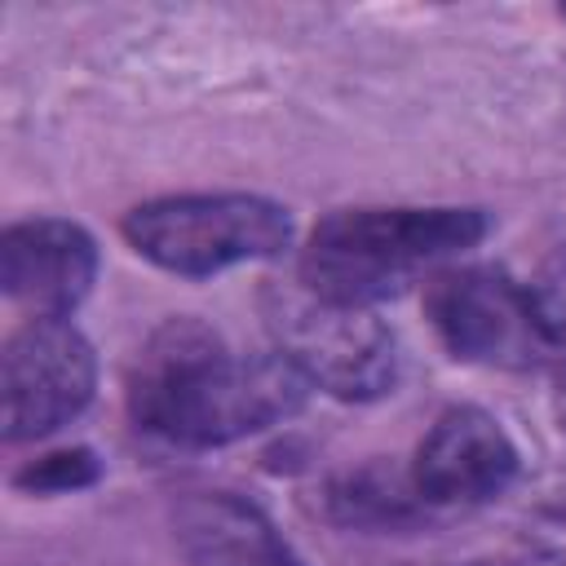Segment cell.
Segmentation results:
<instances>
[{
  "instance_id": "cell-1",
  "label": "cell",
  "mask_w": 566,
  "mask_h": 566,
  "mask_svg": "<svg viewBox=\"0 0 566 566\" xmlns=\"http://www.w3.org/2000/svg\"><path fill=\"white\" fill-rule=\"evenodd\" d=\"M305 380L283 354H234L208 323H159L128 371V407L146 433L181 447H221L287 420Z\"/></svg>"
},
{
  "instance_id": "cell-2",
  "label": "cell",
  "mask_w": 566,
  "mask_h": 566,
  "mask_svg": "<svg viewBox=\"0 0 566 566\" xmlns=\"http://www.w3.org/2000/svg\"><path fill=\"white\" fill-rule=\"evenodd\" d=\"M486 234L478 208H340L301 252V283L318 296L376 305L416 274H438Z\"/></svg>"
},
{
  "instance_id": "cell-3",
  "label": "cell",
  "mask_w": 566,
  "mask_h": 566,
  "mask_svg": "<svg viewBox=\"0 0 566 566\" xmlns=\"http://www.w3.org/2000/svg\"><path fill=\"white\" fill-rule=\"evenodd\" d=\"M137 256L168 274L208 279L243 261H270L292 239V217L261 195H168L124 217Z\"/></svg>"
},
{
  "instance_id": "cell-4",
  "label": "cell",
  "mask_w": 566,
  "mask_h": 566,
  "mask_svg": "<svg viewBox=\"0 0 566 566\" xmlns=\"http://www.w3.org/2000/svg\"><path fill=\"white\" fill-rule=\"evenodd\" d=\"M265 318L274 332V354H283L305 385L363 402L380 398L398 376L394 332L367 305L332 301L296 283L265 296Z\"/></svg>"
},
{
  "instance_id": "cell-5",
  "label": "cell",
  "mask_w": 566,
  "mask_h": 566,
  "mask_svg": "<svg viewBox=\"0 0 566 566\" xmlns=\"http://www.w3.org/2000/svg\"><path fill=\"white\" fill-rule=\"evenodd\" d=\"M424 310L442 345L464 363L531 367L548 349L526 287L491 265H455L429 274Z\"/></svg>"
},
{
  "instance_id": "cell-6",
  "label": "cell",
  "mask_w": 566,
  "mask_h": 566,
  "mask_svg": "<svg viewBox=\"0 0 566 566\" xmlns=\"http://www.w3.org/2000/svg\"><path fill=\"white\" fill-rule=\"evenodd\" d=\"M97 363L93 345L66 318H31L4 345L0 398H4V438L31 442L66 420H75L93 398Z\"/></svg>"
},
{
  "instance_id": "cell-7",
  "label": "cell",
  "mask_w": 566,
  "mask_h": 566,
  "mask_svg": "<svg viewBox=\"0 0 566 566\" xmlns=\"http://www.w3.org/2000/svg\"><path fill=\"white\" fill-rule=\"evenodd\" d=\"M97 279V243L62 217H31L0 234V287L31 318H66Z\"/></svg>"
},
{
  "instance_id": "cell-8",
  "label": "cell",
  "mask_w": 566,
  "mask_h": 566,
  "mask_svg": "<svg viewBox=\"0 0 566 566\" xmlns=\"http://www.w3.org/2000/svg\"><path fill=\"white\" fill-rule=\"evenodd\" d=\"M517 447L482 407H451L416 447L411 486L429 504H478L509 486Z\"/></svg>"
},
{
  "instance_id": "cell-9",
  "label": "cell",
  "mask_w": 566,
  "mask_h": 566,
  "mask_svg": "<svg viewBox=\"0 0 566 566\" xmlns=\"http://www.w3.org/2000/svg\"><path fill=\"white\" fill-rule=\"evenodd\" d=\"M172 535L190 566H301L270 517L226 491L186 495L172 509Z\"/></svg>"
},
{
  "instance_id": "cell-10",
  "label": "cell",
  "mask_w": 566,
  "mask_h": 566,
  "mask_svg": "<svg viewBox=\"0 0 566 566\" xmlns=\"http://www.w3.org/2000/svg\"><path fill=\"white\" fill-rule=\"evenodd\" d=\"M97 482V460L93 451L84 447H71V451H53V455H40L35 464H27L18 473V486L35 491V495H62V491H80Z\"/></svg>"
},
{
  "instance_id": "cell-11",
  "label": "cell",
  "mask_w": 566,
  "mask_h": 566,
  "mask_svg": "<svg viewBox=\"0 0 566 566\" xmlns=\"http://www.w3.org/2000/svg\"><path fill=\"white\" fill-rule=\"evenodd\" d=\"M526 301H531L548 345L566 340V252H557L539 265V274L526 283Z\"/></svg>"
}]
</instances>
